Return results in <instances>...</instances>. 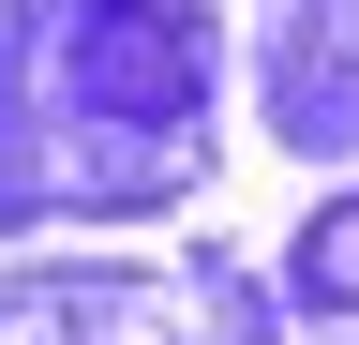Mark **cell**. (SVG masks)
<instances>
[{
    "label": "cell",
    "instance_id": "obj_1",
    "mask_svg": "<svg viewBox=\"0 0 359 345\" xmlns=\"http://www.w3.org/2000/svg\"><path fill=\"white\" fill-rule=\"evenodd\" d=\"M330 285H359V210H344V226H330Z\"/></svg>",
    "mask_w": 359,
    "mask_h": 345
}]
</instances>
